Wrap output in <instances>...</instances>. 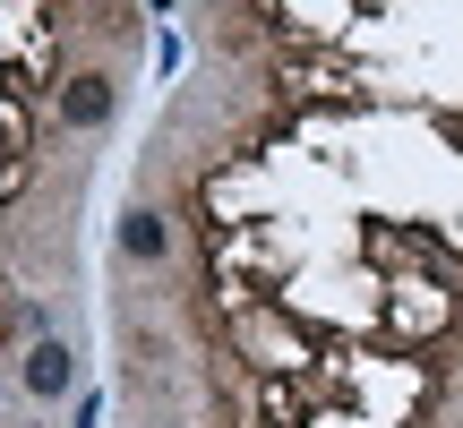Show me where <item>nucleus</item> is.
I'll return each mask as SVG.
<instances>
[{
    "instance_id": "obj_1",
    "label": "nucleus",
    "mask_w": 463,
    "mask_h": 428,
    "mask_svg": "<svg viewBox=\"0 0 463 428\" xmlns=\"http://www.w3.org/2000/svg\"><path fill=\"white\" fill-rule=\"evenodd\" d=\"M61 120H69V129L112 120V78H69V86H61Z\"/></svg>"
},
{
    "instance_id": "obj_2",
    "label": "nucleus",
    "mask_w": 463,
    "mask_h": 428,
    "mask_svg": "<svg viewBox=\"0 0 463 428\" xmlns=\"http://www.w3.org/2000/svg\"><path fill=\"white\" fill-rule=\"evenodd\" d=\"M69 377H78V360H69L61 343H34V351H26V395L52 403V395H69Z\"/></svg>"
},
{
    "instance_id": "obj_3",
    "label": "nucleus",
    "mask_w": 463,
    "mask_h": 428,
    "mask_svg": "<svg viewBox=\"0 0 463 428\" xmlns=\"http://www.w3.org/2000/svg\"><path fill=\"white\" fill-rule=\"evenodd\" d=\"M164 240H172V231H164V214H155V206H137L129 223H120V248H129V257H164Z\"/></svg>"
}]
</instances>
